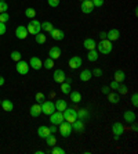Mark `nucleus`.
I'll use <instances>...</instances> for the list:
<instances>
[{
  "mask_svg": "<svg viewBox=\"0 0 138 154\" xmlns=\"http://www.w3.org/2000/svg\"><path fill=\"white\" fill-rule=\"evenodd\" d=\"M97 47H98V51L102 54H109L110 51H112V49H113V45H112V42L108 39H102L99 40V43L97 45Z\"/></svg>",
  "mask_w": 138,
  "mask_h": 154,
  "instance_id": "f257e3e1",
  "label": "nucleus"
},
{
  "mask_svg": "<svg viewBox=\"0 0 138 154\" xmlns=\"http://www.w3.org/2000/svg\"><path fill=\"white\" fill-rule=\"evenodd\" d=\"M26 29H28V33L36 35V33H39L40 31H42V22L37 21V20H31V22H29L28 26H26Z\"/></svg>",
  "mask_w": 138,
  "mask_h": 154,
  "instance_id": "f03ea898",
  "label": "nucleus"
},
{
  "mask_svg": "<svg viewBox=\"0 0 138 154\" xmlns=\"http://www.w3.org/2000/svg\"><path fill=\"white\" fill-rule=\"evenodd\" d=\"M62 114H64V119L65 121H68L69 124H72V122H75L76 119H78V111L75 110V108H65L64 111H62Z\"/></svg>",
  "mask_w": 138,
  "mask_h": 154,
  "instance_id": "7ed1b4c3",
  "label": "nucleus"
},
{
  "mask_svg": "<svg viewBox=\"0 0 138 154\" xmlns=\"http://www.w3.org/2000/svg\"><path fill=\"white\" fill-rule=\"evenodd\" d=\"M73 132L72 129V124H69L68 121H64L62 124H60V133L62 137H69Z\"/></svg>",
  "mask_w": 138,
  "mask_h": 154,
  "instance_id": "20e7f679",
  "label": "nucleus"
},
{
  "mask_svg": "<svg viewBox=\"0 0 138 154\" xmlns=\"http://www.w3.org/2000/svg\"><path fill=\"white\" fill-rule=\"evenodd\" d=\"M48 117H50V122H51L53 125H60V124H62V122L65 121L62 111H57V110H55L53 114H50Z\"/></svg>",
  "mask_w": 138,
  "mask_h": 154,
  "instance_id": "39448f33",
  "label": "nucleus"
},
{
  "mask_svg": "<svg viewBox=\"0 0 138 154\" xmlns=\"http://www.w3.org/2000/svg\"><path fill=\"white\" fill-rule=\"evenodd\" d=\"M40 106H42V112L46 115L53 114V112L55 111V106H54L53 101H50V100H44Z\"/></svg>",
  "mask_w": 138,
  "mask_h": 154,
  "instance_id": "423d86ee",
  "label": "nucleus"
},
{
  "mask_svg": "<svg viewBox=\"0 0 138 154\" xmlns=\"http://www.w3.org/2000/svg\"><path fill=\"white\" fill-rule=\"evenodd\" d=\"M15 69H17V72L19 74V75H26V74L29 72V64L24 60H19V61H17Z\"/></svg>",
  "mask_w": 138,
  "mask_h": 154,
  "instance_id": "0eeeda50",
  "label": "nucleus"
},
{
  "mask_svg": "<svg viewBox=\"0 0 138 154\" xmlns=\"http://www.w3.org/2000/svg\"><path fill=\"white\" fill-rule=\"evenodd\" d=\"M80 8H81V11H83L84 14H91L95 7H94V4H92L91 0H83L81 4H80Z\"/></svg>",
  "mask_w": 138,
  "mask_h": 154,
  "instance_id": "6e6552de",
  "label": "nucleus"
},
{
  "mask_svg": "<svg viewBox=\"0 0 138 154\" xmlns=\"http://www.w3.org/2000/svg\"><path fill=\"white\" fill-rule=\"evenodd\" d=\"M81 57H79V56H73V57L69 58V61H68V65H69V68L71 69H78L81 67Z\"/></svg>",
  "mask_w": 138,
  "mask_h": 154,
  "instance_id": "1a4fd4ad",
  "label": "nucleus"
},
{
  "mask_svg": "<svg viewBox=\"0 0 138 154\" xmlns=\"http://www.w3.org/2000/svg\"><path fill=\"white\" fill-rule=\"evenodd\" d=\"M65 78H66V74L64 72V69H55L54 71V75H53L54 82L62 83V82H65Z\"/></svg>",
  "mask_w": 138,
  "mask_h": 154,
  "instance_id": "9d476101",
  "label": "nucleus"
},
{
  "mask_svg": "<svg viewBox=\"0 0 138 154\" xmlns=\"http://www.w3.org/2000/svg\"><path fill=\"white\" fill-rule=\"evenodd\" d=\"M48 33H50V36H51L54 40H57V42L64 40V38H65L64 31H61V29H58V28H53V31H51V32H48Z\"/></svg>",
  "mask_w": 138,
  "mask_h": 154,
  "instance_id": "9b49d317",
  "label": "nucleus"
},
{
  "mask_svg": "<svg viewBox=\"0 0 138 154\" xmlns=\"http://www.w3.org/2000/svg\"><path fill=\"white\" fill-rule=\"evenodd\" d=\"M84 128V121H81V119H76L75 122H72V129L75 131V133H83Z\"/></svg>",
  "mask_w": 138,
  "mask_h": 154,
  "instance_id": "f8f14e48",
  "label": "nucleus"
},
{
  "mask_svg": "<svg viewBox=\"0 0 138 154\" xmlns=\"http://www.w3.org/2000/svg\"><path fill=\"white\" fill-rule=\"evenodd\" d=\"M112 133H113L115 136H122L124 133V126L122 122H113V125H112Z\"/></svg>",
  "mask_w": 138,
  "mask_h": 154,
  "instance_id": "ddd939ff",
  "label": "nucleus"
},
{
  "mask_svg": "<svg viewBox=\"0 0 138 154\" xmlns=\"http://www.w3.org/2000/svg\"><path fill=\"white\" fill-rule=\"evenodd\" d=\"M15 36H17L18 39H26V38H28V29H26V26H24V25L17 26V29H15Z\"/></svg>",
  "mask_w": 138,
  "mask_h": 154,
  "instance_id": "4468645a",
  "label": "nucleus"
},
{
  "mask_svg": "<svg viewBox=\"0 0 138 154\" xmlns=\"http://www.w3.org/2000/svg\"><path fill=\"white\" fill-rule=\"evenodd\" d=\"M119 38H120V32H119V29H109V31L106 32V39L110 40V42L119 40Z\"/></svg>",
  "mask_w": 138,
  "mask_h": 154,
  "instance_id": "2eb2a0df",
  "label": "nucleus"
},
{
  "mask_svg": "<svg viewBox=\"0 0 138 154\" xmlns=\"http://www.w3.org/2000/svg\"><path fill=\"white\" fill-rule=\"evenodd\" d=\"M135 118H137V115H135V112H134V111H130V110L124 111V114H123V119H124V122L133 124V122H135Z\"/></svg>",
  "mask_w": 138,
  "mask_h": 154,
  "instance_id": "dca6fc26",
  "label": "nucleus"
},
{
  "mask_svg": "<svg viewBox=\"0 0 138 154\" xmlns=\"http://www.w3.org/2000/svg\"><path fill=\"white\" fill-rule=\"evenodd\" d=\"M83 47H84L86 50H92V49L97 47V42L92 39V38H87V39H84V42H83Z\"/></svg>",
  "mask_w": 138,
  "mask_h": 154,
  "instance_id": "f3484780",
  "label": "nucleus"
},
{
  "mask_svg": "<svg viewBox=\"0 0 138 154\" xmlns=\"http://www.w3.org/2000/svg\"><path fill=\"white\" fill-rule=\"evenodd\" d=\"M79 78H80L81 82H89L90 79L92 78V74H91V69H83V71L80 72V75H79Z\"/></svg>",
  "mask_w": 138,
  "mask_h": 154,
  "instance_id": "a211bd4d",
  "label": "nucleus"
},
{
  "mask_svg": "<svg viewBox=\"0 0 138 154\" xmlns=\"http://www.w3.org/2000/svg\"><path fill=\"white\" fill-rule=\"evenodd\" d=\"M60 56H61V49L58 46H53L48 50V57L53 58V60H57V58H60Z\"/></svg>",
  "mask_w": 138,
  "mask_h": 154,
  "instance_id": "6ab92c4d",
  "label": "nucleus"
},
{
  "mask_svg": "<svg viewBox=\"0 0 138 154\" xmlns=\"http://www.w3.org/2000/svg\"><path fill=\"white\" fill-rule=\"evenodd\" d=\"M50 133H51L50 132V128L46 125H42L37 128V135H39V137H42V139H46Z\"/></svg>",
  "mask_w": 138,
  "mask_h": 154,
  "instance_id": "aec40b11",
  "label": "nucleus"
},
{
  "mask_svg": "<svg viewBox=\"0 0 138 154\" xmlns=\"http://www.w3.org/2000/svg\"><path fill=\"white\" fill-rule=\"evenodd\" d=\"M31 67H32L33 69H40L43 67V63H42V60H40L39 57H36V56H33L32 58H31Z\"/></svg>",
  "mask_w": 138,
  "mask_h": 154,
  "instance_id": "412c9836",
  "label": "nucleus"
},
{
  "mask_svg": "<svg viewBox=\"0 0 138 154\" xmlns=\"http://www.w3.org/2000/svg\"><path fill=\"white\" fill-rule=\"evenodd\" d=\"M42 114V106H40L39 103L33 104V106H31V117H39V115Z\"/></svg>",
  "mask_w": 138,
  "mask_h": 154,
  "instance_id": "4be33fe9",
  "label": "nucleus"
},
{
  "mask_svg": "<svg viewBox=\"0 0 138 154\" xmlns=\"http://www.w3.org/2000/svg\"><path fill=\"white\" fill-rule=\"evenodd\" d=\"M124 79H126V74H124V71H122V69H116L115 74H113V81L122 83V82H124Z\"/></svg>",
  "mask_w": 138,
  "mask_h": 154,
  "instance_id": "5701e85b",
  "label": "nucleus"
},
{
  "mask_svg": "<svg viewBox=\"0 0 138 154\" xmlns=\"http://www.w3.org/2000/svg\"><path fill=\"white\" fill-rule=\"evenodd\" d=\"M69 96H71L72 103H75V104H78L81 101V94H80V92H78V90H71Z\"/></svg>",
  "mask_w": 138,
  "mask_h": 154,
  "instance_id": "b1692460",
  "label": "nucleus"
},
{
  "mask_svg": "<svg viewBox=\"0 0 138 154\" xmlns=\"http://www.w3.org/2000/svg\"><path fill=\"white\" fill-rule=\"evenodd\" d=\"M54 106H55V110H57V111H64L65 108L68 107V103L64 99H58V100L54 103Z\"/></svg>",
  "mask_w": 138,
  "mask_h": 154,
  "instance_id": "393cba45",
  "label": "nucleus"
},
{
  "mask_svg": "<svg viewBox=\"0 0 138 154\" xmlns=\"http://www.w3.org/2000/svg\"><path fill=\"white\" fill-rule=\"evenodd\" d=\"M1 108H3L4 111H7V112H10V111H13V108H14V104H13V101L11 100H1Z\"/></svg>",
  "mask_w": 138,
  "mask_h": 154,
  "instance_id": "a878e982",
  "label": "nucleus"
},
{
  "mask_svg": "<svg viewBox=\"0 0 138 154\" xmlns=\"http://www.w3.org/2000/svg\"><path fill=\"white\" fill-rule=\"evenodd\" d=\"M108 100L110 101L112 104H117L119 101H120V94L119 93H108Z\"/></svg>",
  "mask_w": 138,
  "mask_h": 154,
  "instance_id": "bb28decb",
  "label": "nucleus"
},
{
  "mask_svg": "<svg viewBox=\"0 0 138 154\" xmlns=\"http://www.w3.org/2000/svg\"><path fill=\"white\" fill-rule=\"evenodd\" d=\"M87 60L90 63H94V61L98 60V53H97L95 49H92V50H89V54H87Z\"/></svg>",
  "mask_w": 138,
  "mask_h": 154,
  "instance_id": "cd10ccee",
  "label": "nucleus"
},
{
  "mask_svg": "<svg viewBox=\"0 0 138 154\" xmlns=\"http://www.w3.org/2000/svg\"><path fill=\"white\" fill-rule=\"evenodd\" d=\"M89 117H90L89 110H86V108H81V110H79V111H78V119L84 121V119H87Z\"/></svg>",
  "mask_w": 138,
  "mask_h": 154,
  "instance_id": "c85d7f7f",
  "label": "nucleus"
},
{
  "mask_svg": "<svg viewBox=\"0 0 138 154\" xmlns=\"http://www.w3.org/2000/svg\"><path fill=\"white\" fill-rule=\"evenodd\" d=\"M46 143H47V146H50V147H53L57 144V137L54 136V133H50L48 136L46 137Z\"/></svg>",
  "mask_w": 138,
  "mask_h": 154,
  "instance_id": "c756f323",
  "label": "nucleus"
},
{
  "mask_svg": "<svg viewBox=\"0 0 138 154\" xmlns=\"http://www.w3.org/2000/svg\"><path fill=\"white\" fill-rule=\"evenodd\" d=\"M61 85V92L64 94H69L71 93V90H72V88H71V83H68V82H62V83H60Z\"/></svg>",
  "mask_w": 138,
  "mask_h": 154,
  "instance_id": "7c9ffc66",
  "label": "nucleus"
},
{
  "mask_svg": "<svg viewBox=\"0 0 138 154\" xmlns=\"http://www.w3.org/2000/svg\"><path fill=\"white\" fill-rule=\"evenodd\" d=\"M35 40H36V43H39V45H43V43H46V40H47V36H46V33H36L35 35Z\"/></svg>",
  "mask_w": 138,
  "mask_h": 154,
  "instance_id": "2f4dec72",
  "label": "nucleus"
},
{
  "mask_svg": "<svg viewBox=\"0 0 138 154\" xmlns=\"http://www.w3.org/2000/svg\"><path fill=\"white\" fill-rule=\"evenodd\" d=\"M53 24L50 21H44V22H42V29L44 31V32H51L53 31Z\"/></svg>",
  "mask_w": 138,
  "mask_h": 154,
  "instance_id": "473e14b6",
  "label": "nucleus"
},
{
  "mask_svg": "<svg viewBox=\"0 0 138 154\" xmlns=\"http://www.w3.org/2000/svg\"><path fill=\"white\" fill-rule=\"evenodd\" d=\"M35 15H36L35 8L29 7V8H26V10H25V17L29 18V20H33V18H35Z\"/></svg>",
  "mask_w": 138,
  "mask_h": 154,
  "instance_id": "72a5a7b5",
  "label": "nucleus"
},
{
  "mask_svg": "<svg viewBox=\"0 0 138 154\" xmlns=\"http://www.w3.org/2000/svg\"><path fill=\"white\" fill-rule=\"evenodd\" d=\"M43 67H44V68L46 69H51L54 67V60L53 58H47V60H44L43 61Z\"/></svg>",
  "mask_w": 138,
  "mask_h": 154,
  "instance_id": "f704fd0d",
  "label": "nucleus"
},
{
  "mask_svg": "<svg viewBox=\"0 0 138 154\" xmlns=\"http://www.w3.org/2000/svg\"><path fill=\"white\" fill-rule=\"evenodd\" d=\"M10 57H11V60H13V61H15V63H17V61H19V60H21L22 54L19 53V51H17V50H15V51H13V53L10 54Z\"/></svg>",
  "mask_w": 138,
  "mask_h": 154,
  "instance_id": "c9c22d12",
  "label": "nucleus"
},
{
  "mask_svg": "<svg viewBox=\"0 0 138 154\" xmlns=\"http://www.w3.org/2000/svg\"><path fill=\"white\" fill-rule=\"evenodd\" d=\"M35 100H36V103H39V104H42L43 101L46 100V96L42 93V92H37L36 93V96H35Z\"/></svg>",
  "mask_w": 138,
  "mask_h": 154,
  "instance_id": "e433bc0d",
  "label": "nucleus"
},
{
  "mask_svg": "<svg viewBox=\"0 0 138 154\" xmlns=\"http://www.w3.org/2000/svg\"><path fill=\"white\" fill-rule=\"evenodd\" d=\"M51 154H65V150L62 149V147H58V146H53V149H51V151H50Z\"/></svg>",
  "mask_w": 138,
  "mask_h": 154,
  "instance_id": "4c0bfd02",
  "label": "nucleus"
},
{
  "mask_svg": "<svg viewBox=\"0 0 138 154\" xmlns=\"http://www.w3.org/2000/svg\"><path fill=\"white\" fill-rule=\"evenodd\" d=\"M127 92H128V88L126 85H119V88H117V93L119 94H127Z\"/></svg>",
  "mask_w": 138,
  "mask_h": 154,
  "instance_id": "58836bf2",
  "label": "nucleus"
},
{
  "mask_svg": "<svg viewBox=\"0 0 138 154\" xmlns=\"http://www.w3.org/2000/svg\"><path fill=\"white\" fill-rule=\"evenodd\" d=\"M8 10V4L6 3V0H0V13H6Z\"/></svg>",
  "mask_w": 138,
  "mask_h": 154,
  "instance_id": "ea45409f",
  "label": "nucleus"
},
{
  "mask_svg": "<svg viewBox=\"0 0 138 154\" xmlns=\"http://www.w3.org/2000/svg\"><path fill=\"white\" fill-rule=\"evenodd\" d=\"M8 20H10V15H8L7 11H6V13H0V22H4V24H6Z\"/></svg>",
  "mask_w": 138,
  "mask_h": 154,
  "instance_id": "a19ab883",
  "label": "nucleus"
},
{
  "mask_svg": "<svg viewBox=\"0 0 138 154\" xmlns=\"http://www.w3.org/2000/svg\"><path fill=\"white\" fill-rule=\"evenodd\" d=\"M131 104L134 107H138V94L137 93H133V96H131Z\"/></svg>",
  "mask_w": 138,
  "mask_h": 154,
  "instance_id": "79ce46f5",
  "label": "nucleus"
},
{
  "mask_svg": "<svg viewBox=\"0 0 138 154\" xmlns=\"http://www.w3.org/2000/svg\"><path fill=\"white\" fill-rule=\"evenodd\" d=\"M91 74L94 76H97V78H99V76H102V69H101V68H94L91 71Z\"/></svg>",
  "mask_w": 138,
  "mask_h": 154,
  "instance_id": "37998d69",
  "label": "nucleus"
},
{
  "mask_svg": "<svg viewBox=\"0 0 138 154\" xmlns=\"http://www.w3.org/2000/svg\"><path fill=\"white\" fill-rule=\"evenodd\" d=\"M50 7H58L60 6V0H47Z\"/></svg>",
  "mask_w": 138,
  "mask_h": 154,
  "instance_id": "c03bdc74",
  "label": "nucleus"
},
{
  "mask_svg": "<svg viewBox=\"0 0 138 154\" xmlns=\"http://www.w3.org/2000/svg\"><path fill=\"white\" fill-rule=\"evenodd\" d=\"M94 7H102L104 6V0H91Z\"/></svg>",
  "mask_w": 138,
  "mask_h": 154,
  "instance_id": "a18cd8bd",
  "label": "nucleus"
},
{
  "mask_svg": "<svg viewBox=\"0 0 138 154\" xmlns=\"http://www.w3.org/2000/svg\"><path fill=\"white\" fill-rule=\"evenodd\" d=\"M119 85H120V83H119V82H116V81H112V82L109 83V89H115V90H117V88H119Z\"/></svg>",
  "mask_w": 138,
  "mask_h": 154,
  "instance_id": "49530a36",
  "label": "nucleus"
},
{
  "mask_svg": "<svg viewBox=\"0 0 138 154\" xmlns=\"http://www.w3.org/2000/svg\"><path fill=\"white\" fill-rule=\"evenodd\" d=\"M6 33V24L4 22H0V36Z\"/></svg>",
  "mask_w": 138,
  "mask_h": 154,
  "instance_id": "de8ad7c7",
  "label": "nucleus"
},
{
  "mask_svg": "<svg viewBox=\"0 0 138 154\" xmlns=\"http://www.w3.org/2000/svg\"><path fill=\"white\" fill-rule=\"evenodd\" d=\"M101 92H102L104 94H108L110 92V90H109V86H102V88H101Z\"/></svg>",
  "mask_w": 138,
  "mask_h": 154,
  "instance_id": "09e8293b",
  "label": "nucleus"
},
{
  "mask_svg": "<svg viewBox=\"0 0 138 154\" xmlns=\"http://www.w3.org/2000/svg\"><path fill=\"white\" fill-rule=\"evenodd\" d=\"M48 128H50V132H51V133L57 132V125H53V124H51V126H48Z\"/></svg>",
  "mask_w": 138,
  "mask_h": 154,
  "instance_id": "8fccbe9b",
  "label": "nucleus"
},
{
  "mask_svg": "<svg viewBox=\"0 0 138 154\" xmlns=\"http://www.w3.org/2000/svg\"><path fill=\"white\" fill-rule=\"evenodd\" d=\"M131 131L134 133H137V131H138V125L135 124V122H133V126H131Z\"/></svg>",
  "mask_w": 138,
  "mask_h": 154,
  "instance_id": "3c124183",
  "label": "nucleus"
},
{
  "mask_svg": "<svg viewBox=\"0 0 138 154\" xmlns=\"http://www.w3.org/2000/svg\"><path fill=\"white\" fill-rule=\"evenodd\" d=\"M99 39H106V32L105 31H102V32H99Z\"/></svg>",
  "mask_w": 138,
  "mask_h": 154,
  "instance_id": "603ef678",
  "label": "nucleus"
},
{
  "mask_svg": "<svg viewBox=\"0 0 138 154\" xmlns=\"http://www.w3.org/2000/svg\"><path fill=\"white\" fill-rule=\"evenodd\" d=\"M4 82H6V79H4L3 76H0V86H3V85H4Z\"/></svg>",
  "mask_w": 138,
  "mask_h": 154,
  "instance_id": "864d4df0",
  "label": "nucleus"
},
{
  "mask_svg": "<svg viewBox=\"0 0 138 154\" xmlns=\"http://www.w3.org/2000/svg\"><path fill=\"white\" fill-rule=\"evenodd\" d=\"M80 2H83V0H80Z\"/></svg>",
  "mask_w": 138,
  "mask_h": 154,
  "instance_id": "5fc2aeb1",
  "label": "nucleus"
}]
</instances>
